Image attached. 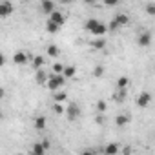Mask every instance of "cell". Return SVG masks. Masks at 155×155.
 <instances>
[{"label": "cell", "instance_id": "6da1fadb", "mask_svg": "<svg viewBox=\"0 0 155 155\" xmlns=\"http://www.w3.org/2000/svg\"><path fill=\"white\" fill-rule=\"evenodd\" d=\"M86 29H88L93 37H104V35L108 33V26H106L104 22L97 20V18H90V20L86 22Z\"/></svg>", "mask_w": 155, "mask_h": 155}, {"label": "cell", "instance_id": "7a4b0ae2", "mask_svg": "<svg viewBox=\"0 0 155 155\" xmlns=\"http://www.w3.org/2000/svg\"><path fill=\"white\" fill-rule=\"evenodd\" d=\"M66 84V79H64V75L62 73H53V75H49L48 77V81H46V88L49 90V91H57L60 86H64Z\"/></svg>", "mask_w": 155, "mask_h": 155}, {"label": "cell", "instance_id": "3957f363", "mask_svg": "<svg viewBox=\"0 0 155 155\" xmlns=\"http://www.w3.org/2000/svg\"><path fill=\"white\" fill-rule=\"evenodd\" d=\"M64 113L68 115V120H75L81 115V108H79V104L71 102V104H68V108H64Z\"/></svg>", "mask_w": 155, "mask_h": 155}, {"label": "cell", "instance_id": "277c9868", "mask_svg": "<svg viewBox=\"0 0 155 155\" xmlns=\"http://www.w3.org/2000/svg\"><path fill=\"white\" fill-rule=\"evenodd\" d=\"M49 20H51L53 24H57L58 28H62V26L66 24V15L60 13V11H57V9H53V11L49 13Z\"/></svg>", "mask_w": 155, "mask_h": 155}, {"label": "cell", "instance_id": "5b68a950", "mask_svg": "<svg viewBox=\"0 0 155 155\" xmlns=\"http://www.w3.org/2000/svg\"><path fill=\"white\" fill-rule=\"evenodd\" d=\"M28 60H29L28 51H15V55H13V62H15L17 66H24V64H28Z\"/></svg>", "mask_w": 155, "mask_h": 155}, {"label": "cell", "instance_id": "8992f818", "mask_svg": "<svg viewBox=\"0 0 155 155\" xmlns=\"http://www.w3.org/2000/svg\"><path fill=\"white\" fill-rule=\"evenodd\" d=\"M13 13V4L11 2H0V18H8Z\"/></svg>", "mask_w": 155, "mask_h": 155}, {"label": "cell", "instance_id": "52a82bcc", "mask_svg": "<svg viewBox=\"0 0 155 155\" xmlns=\"http://www.w3.org/2000/svg\"><path fill=\"white\" fill-rule=\"evenodd\" d=\"M150 102H151V93H148V91H142V93L137 97V106H139V108H148Z\"/></svg>", "mask_w": 155, "mask_h": 155}, {"label": "cell", "instance_id": "ba28073f", "mask_svg": "<svg viewBox=\"0 0 155 155\" xmlns=\"http://www.w3.org/2000/svg\"><path fill=\"white\" fill-rule=\"evenodd\" d=\"M137 44H139L140 48H148V46L151 44V33H150V31L140 33V35H139V38H137Z\"/></svg>", "mask_w": 155, "mask_h": 155}, {"label": "cell", "instance_id": "9c48e42d", "mask_svg": "<svg viewBox=\"0 0 155 155\" xmlns=\"http://www.w3.org/2000/svg\"><path fill=\"white\" fill-rule=\"evenodd\" d=\"M40 9H42V13L49 15V13L55 9V4H53V0H42V2H40Z\"/></svg>", "mask_w": 155, "mask_h": 155}, {"label": "cell", "instance_id": "30bf717a", "mask_svg": "<svg viewBox=\"0 0 155 155\" xmlns=\"http://www.w3.org/2000/svg\"><path fill=\"white\" fill-rule=\"evenodd\" d=\"M75 73H77V68H75V66H64V69H62V75H64L66 81H68V79H73Z\"/></svg>", "mask_w": 155, "mask_h": 155}, {"label": "cell", "instance_id": "8fae6325", "mask_svg": "<svg viewBox=\"0 0 155 155\" xmlns=\"http://www.w3.org/2000/svg\"><path fill=\"white\" fill-rule=\"evenodd\" d=\"M115 22H117V26H119V28H124V26H128V24H130V17H128V15H124V13H120V15H117V17H115Z\"/></svg>", "mask_w": 155, "mask_h": 155}, {"label": "cell", "instance_id": "7c38bea8", "mask_svg": "<svg viewBox=\"0 0 155 155\" xmlns=\"http://www.w3.org/2000/svg\"><path fill=\"white\" fill-rule=\"evenodd\" d=\"M46 53H48V57L57 58V57L60 55V48H58V46H55V44H49V46H48V49H46Z\"/></svg>", "mask_w": 155, "mask_h": 155}, {"label": "cell", "instance_id": "4fadbf2b", "mask_svg": "<svg viewBox=\"0 0 155 155\" xmlns=\"http://www.w3.org/2000/svg\"><path fill=\"white\" fill-rule=\"evenodd\" d=\"M46 146H44V142H37V144H33V148H31V153H35V155H44L46 153Z\"/></svg>", "mask_w": 155, "mask_h": 155}, {"label": "cell", "instance_id": "5bb4252c", "mask_svg": "<svg viewBox=\"0 0 155 155\" xmlns=\"http://www.w3.org/2000/svg\"><path fill=\"white\" fill-rule=\"evenodd\" d=\"M46 81H48V75H46L42 69H37V75H35V82H37V84H46Z\"/></svg>", "mask_w": 155, "mask_h": 155}, {"label": "cell", "instance_id": "9a60e30c", "mask_svg": "<svg viewBox=\"0 0 155 155\" xmlns=\"http://www.w3.org/2000/svg\"><path fill=\"white\" fill-rule=\"evenodd\" d=\"M126 95H128V88H119V91L115 93V101L117 102H124V99H126Z\"/></svg>", "mask_w": 155, "mask_h": 155}, {"label": "cell", "instance_id": "2e32d148", "mask_svg": "<svg viewBox=\"0 0 155 155\" xmlns=\"http://www.w3.org/2000/svg\"><path fill=\"white\" fill-rule=\"evenodd\" d=\"M91 48L93 49H104L106 48V40L101 38V37H97V40H91Z\"/></svg>", "mask_w": 155, "mask_h": 155}, {"label": "cell", "instance_id": "e0dca14e", "mask_svg": "<svg viewBox=\"0 0 155 155\" xmlns=\"http://www.w3.org/2000/svg\"><path fill=\"white\" fill-rule=\"evenodd\" d=\"M31 64H33L35 69H40V68L44 66V57H42V55H35L33 60H31Z\"/></svg>", "mask_w": 155, "mask_h": 155}, {"label": "cell", "instance_id": "ac0fdd59", "mask_svg": "<svg viewBox=\"0 0 155 155\" xmlns=\"http://www.w3.org/2000/svg\"><path fill=\"white\" fill-rule=\"evenodd\" d=\"M115 124H117L119 128H124L126 124H130V117H128V115H119V117L115 119Z\"/></svg>", "mask_w": 155, "mask_h": 155}, {"label": "cell", "instance_id": "d6986e66", "mask_svg": "<svg viewBox=\"0 0 155 155\" xmlns=\"http://www.w3.org/2000/svg\"><path fill=\"white\" fill-rule=\"evenodd\" d=\"M46 124H48L46 117H42V115H40V117H37V119H35V128H37V130H44V128H46Z\"/></svg>", "mask_w": 155, "mask_h": 155}, {"label": "cell", "instance_id": "ffe728a7", "mask_svg": "<svg viewBox=\"0 0 155 155\" xmlns=\"http://www.w3.org/2000/svg\"><path fill=\"white\" fill-rule=\"evenodd\" d=\"M104 153H106V155H115V153H119V146H117V144H108V146L104 148Z\"/></svg>", "mask_w": 155, "mask_h": 155}, {"label": "cell", "instance_id": "44dd1931", "mask_svg": "<svg viewBox=\"0 0 155 155\" xmlns=\"http://www.w3.org/2000/svg\"><path fill=\"white\" fill-rule=\"evenodd\" d=\"M58 29H60V28H58L57 24H53L51 20H48V24H46V31H48V33H51V35H55V33H57Z\"/></svg>", "mask_w": 155, "mask_h": 155}, {"label": "cell", "instance_id": "7402d4cb", "mask_svg": "<svg viewBox=\"0 0 155 155\" xmlns=\"http://www.w3.org/2000/svg\"><path fill=\"white\" fill-rule=\"evenodd\" d=\"M128 84H130V79H128V77H119V81H117V86L119 88H128Z\"/></svg>", "mask_w": 155, "mask_h": 155}, {"label": "cell", "instance_id": "603a6c76", "mask_svg": "<svg viewBox=\"0 0 155 155\" xmlns=\"http://www.w3.org/2000/svg\"><path fill=\"white\" fill-rule=\"evenodd\" d=\"M53 93H55V91H53ZM66 99H68V95H66V93H62V91H58V93H55V95H53V101H55V102H64Z\"/></svg>", "mask_w": 155, "mask_h": 155}, {"label": "cell", "instance_id": "cb8c5ba5", "mask_svg": "<svg viewBox=\"0 0 155 155\" xmlns=\"http://www.w3.org/2000/svg\"><path fill=\"white\" fill-rule=\"evenodd\" d=\"M53 111H55L57 115H62V113H64V106H62V102H55V104H53Z\"/></svg>", "mask_w": 155, "mask_h": 155}, {"label": "cell", "instance_id": "d4e9b609", "mask_svg": "<svg viewBox=\"0 0 155 155\" xmlns=\"http://www.w3.org/2000/svg\"><path fill=\"white\" fill-rule=\"evenodd\" d=\"M106 108H108V104H106L104 101H99V102H97V113H104Z\"/></svg>", "mask_w": 155, "mask_h": 155}, {"label": "cell", "instance_id": "484cf974", "mask_svg": "<svg viewBox=\"0 0 155 155\" xmlns=\"http://www.w3.org/2000/svg\"><path fill=\"white\" fill-rule=\"evenodd\" d=\"M102 75H104V68L102 66L93 68V77H97V79H99V77H102Z\"/></svg>", "mask_w": 155, "mask_h": 155}, {"label": "cell", "instance_id": "4316f807", "mask_svg": "<svg viewBox=\"0 0 155 155\" xmlns=\"http://www.w3.org/2000/svg\"><path fill=\"white\" fill-rule=\"evenodd\" d=\"M146 13H148V15H155V4H153V2H150V4L146 6Z\"/></svg>", "mask_w": 155, "mask_h": 155}, {"label": "cell", "instance_id": "83f0119b", "mask_svg": "<svg viewBox=\"0 0 155 155\" xmlns=\"http://www.w3.org/2000/svg\"><path fill=\"white\" fill-rule=\"evenodd\" d=\"M62 69H64V66L60 62H55L53 64V73H62Z\"/></svg>", "mask_w": 155, "mask_h": 155}, {"label": "cell", "instance_id": "f1b7e54d", "mask_svg": "<svg viewBox=\"0 0 155 155\" xmlns=\"http://www.w3.org/2000/svg\"><path fill=\"white\" fill-rule=\"evenodd\" d=\"M120 2V0H104V6H108V8H113V6H117Z\"/></svg>", "mask_w": 155, "mask_h": 155}, {"label": "cell", "instance_id": "f546056e", "mask_svg": "<svg viewBox=\"0 0 155 155\" xmlns=\"http://www.w3.org/2000/svg\"><path fill=\"white\" fill-rule=\"evenodd\" d=\"M95 122H97L99 126H102V124H104V117H102V113H99V115L95 117Z\"/></svg>", "mask_w": 155, "mask_h": 155}, {"label": "cell", "instance_id": "4dcf8cb0", "mask_svg": "<svg viewBox=\"0 0 155 155\" xmlns=\"http://www.w3.org/2000/svg\"><path fill=\"white\" fill-rule=\"evenodd\" d=\"M117 28H119V26H117V22H115V20H111V22H110V26H108V31H115Z\"/></svg>", "mask_w": 155, "mask_h": 155}, {"label": "cell", "instance_id": "1f68e13d", "mask_svg": "<svg viewBox=\"0 0 155 155\" xmlns=\"http://www.w3.org/2000/svg\"><path fill=\"white\" fill-rule=\"evenodd\" d=\"M4 64H6V57L0 53V68H4Z\"/></svg>", "mask_w": 155, "mask_h": 155}, {"label": "cell", "instance_id": "d6a6232c", "mask_svg": "<svg viewBox=\"0 0 155 155\" xmlns=\"http://www.w3.org/2000/svg\"><path fill=\"white\" fill-rule=\"evenodd\" d=\"M82 2H86V4H95L97 0H82Z\"/></svg>", "mask_w": 155, "mask_h": 155}, {"label": "cell", "instance_id": "836d02e7", "mask_svg": "<svg viewBox=\"0 0 155 155\" xmlns=\"http://www.w3.org/2000/svg\"><path fill=\"white\" fill-rule=\"evenodd\" d=\"M60 4H71V0H58Z\"/></svg>", "mask_w": 155, "mask_h": 155}, {"label": "cell", "instance_id": "e575fe53", "mask_svg": "<svg viewBox=\"0 0 155 155\" xmlns=\"http://www.w3.org/2000/svg\"><path fill=\"white\" fill-rule=\"evenodd\" d=\"M4 97V90H0V99H2Z\"/></svg>", "mask_w": 155, "mask_h": 155}, {"label": "cell", "instance_id": "d590c367", "mask_svg": "<svg viewBox=\"0 0 155 155\" xmlns=\"http://www.w3.org/2000/svg\"><path fill=\"white\" fill-rule=\"evenodd\" d=\"M2 117H4V113H2V110H0V119H2Z\"/></svg>", "mask_w": 155, "mask_h": 155}]
</instances>
